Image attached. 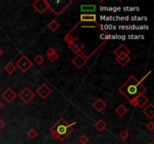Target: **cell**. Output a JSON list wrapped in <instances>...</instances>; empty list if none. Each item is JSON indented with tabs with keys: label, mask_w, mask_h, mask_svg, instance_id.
<instances>
[{
	"label": "cell",
	"mask_w": 154,
	"mask_h": 144,
	"mask_svg": "<svg viewBox=\"0 0 154 144\" xmlns=\"http://www.w3.org/2000/svg\"><path fill=\"white\" fill-rule=\"evenodd\" d=\"M95 127L99 130V131H103L107 127V124L102 119H99L95 124Z\"/></svg>",
	"instance_id": "obj_16"
},
{
	"label": "cell",
	"mask_w": 154,
	"mask_h": 144,
	"mask_svg": "<svg viewBox=\"0 0 154 144\" xmlns=\"http://www.w3.org/2000/svg\"><path fill=\"white\" fill-rule=\"evenodd\" d=\"M79 141H80V143H81L82 144H86L87 143H88V141H89V138H88V137H87L86 135H82L81 137H80V138H79Z\"/></svg>",
	"instance_id": "obj_26"
},
{
	"label": "cell",
	"mask_w": 154,
	"mask_h": 144,
	"mask_svg": "<svg viewBox=\"0 0 154 144\" xmlns=\"http://www.w3.org/2000/svg\"><path fill=\"white\" fill-rule=\"evenodd\" d=\"M74 38H73L71 35H69V34H66L65 36V38H64V40L65 41L67 42L68 44L69 43H70V42H72L73 41V40H74Z\"/></svg>",
	"instance_id": "obj_28"
},
{
	"label": "cell",
	"mask_w": 154,
	"mask_h": 144,
	"mask_svg": "<svg viewBox=\"0 0 154 144\" xmlns=\"http://www.w3.org/2000/svg\"><path fill=\"white\" fill-rule=\"evenodd\" d=\"M3 54V51H2V50L1 48H0V56Z\"/></svg>",
	"instance_id": "obj_34"
},
{
	"label": "cell",
	"mask_w": 154,
	"mask_h": 144,
	"mask_svg": "<svg viewBox=\"0 0 154 144\" xmlns=\"http://www.w3.org/2000/svg\"><path fill=\"white\" fill-rule=\"evenodd\" d=\"M32 6L39 14L44 13L46 10L49 9L48 3L46 0H37L32 3Z\"/></svg>",
	"instance_id": "obj_6"
},
{
	"label": "cell",
	"mask_w": 154,
	"mask_h": 144,
	"mask_svg": "<svg viewBox=\"0 0 154 144\" xmlns=\"http://www.w3.org/2000/svg\"><path fill=\"white\" fill-rule=\"evenodd\" d=\"M56 51L55 50H54L53 47H49L48 49H47V50L46 51V54H47V56H50L52 55V54L55 53Z\"/></svg>",
	"instance_id": "obj_30"
},
{
	"label": "cell",
	"mask_w": 154,
	"mask_h": 144,
	"mask_svg": "<svg viewBox=\"0 0 154 144\" xmlns=\"http://www.w3.org/2000/svg\"><path fill=\"white\" fill-rule=\"evenodd\" d=\"M92 107H94L98 112H102L107 107V104L104 101L102 100V98H98L97 100L92 104Z\"/></svg>",
	"instance_id": "obj_11"
},
{
	"label": "cell",
	"mask_w": 154,
	"mask_h": 144,
	"mask_svg": "<svg viewBox=\"0 0 154 144\" xmlns=\"http://www.w3.org/2000/svg\"><path fill=\"white\" fill-rule=\"evenodd\" d=\"M51 92H52V90L45 83L42 84L40 87L38 88V89L36 90L37 94L43 99H45L51 93Z\"/></svg>",
	"instance_id": "obj_7"
},
{
	"label": "cell",
	"mask_w": 154,
	"mask_h": 144,
	"mask_svg": "<svg viewBox=\"0 0 154 144\" xmlns=\"http://www.w3.org/2000/svg\"><path fill=\"white\" fill-rule=\"evenodd\" d=\"M72 43H73V44H74V45L75 46V47L80 50V51H81V50L84 47V44H83V43H80V42L79 41L77 38H74L73 41H72Z\"/></svg>",
	"instance_id": "obj_21"
},
{
	"label": "cell",
	"mask_w": 154,
	"mask_h": 144,
	"mask_svg": "<svg viewBox=\"0 0 154 144\" xmlns=\"http://www.w3.org/2000/svg\"><path fill=\"white\" fill-rule=\"evenodd\" d=\"M119 137L121 140H126L128 139V138L129 137V134L128 133L127 131H122L119 134Z\"/></svg>",
	"instance_id": "obj_23"
},
{
	"label": "cell",
	"mask_w": 154,
	"mask_h": 144,
	"mask_svg": "<svg viewBox=\"0 0 154 144\" xmlns=\"http://www.w3.org/2000/svg\"><path fill=\"white\" fill-rule=\"evenodd\" d=\"M114 53L117 56V57L120 56L121 54L125 53L127 56H129V54L130 53V51L129 50V49L124 45V44H120L119 47H117L115 50L114 51Z\"/></svg>",
	"instance_id": "obj_14"
},
{
	"label": "cell",
	"mask_w": 154,
	"mask_h": 144,
	"mask_svg": "<svg viewBox=\"0 0 154 144\" xmlns=\"http://www.w3.org/2000/svg\"><path fill=\"white\" fill-rule=\"evenodd\" d=\"M143 113L150 119H153L154 118V106L152 103L149 104L145 109L143 110Z\"/></svg>",
	"instance_id": "obj_13"
},
{
	"label": "cell",
	"mask_w": 154,
	"mask_h": 144,
	"mask_svg": "<svg viewBox=\"0 0 154 144\" xmlns=\"http://www.w3.org/2000/svg\"><path fill=\"white\" fill-rule=\"evenodd\" d=\"M115 112L118 114V116H123L124 115H126V113L128 112V110L126 107L122 104H120L115 109Z\"/></svg>",
	"instance_id": "obj_15"
},
{
	"label": "cell",
	"mask_w": 154,
	"mask_h": 144,
	"mask_svg": "<svg viewBox=\"0 0 154 144\" xmlns=\"http://www.w3.org/2000/svg\"><path fill=\"white\" fill-rule=\"evenodd\" d=\"M80 9L82 11H96V5H81Z\"/></svg>",
	"instance_id": "obj_20"
},
{
	"label": "cell",
	"mask_w": 154,
	"mask_h": 144,
	"mask_svg": "<svg viewBox=\"0 0 154 144\" xmlns=\"http://www.w3.org/2000/svg\"><path fill=\"white\" fill-rule=\"evenodd\" d=\"M130 60H131V58L129 56H126L125 58H123V59H120V58H119V57H117V62H118L121 66H122V67L126 66V65L130 62Z\"/></svg>",
	"instance_id": "obj_18"
},
{
	"label": "cell",
	"mask_w": 154,
	"mask_h": 144,
	"mask_svg": "<svg viewBox=\"0 0 154 144\" xmlns=\"http://www.w3.org/2000/svg\"><path fill=\"white\" fill-rule=\"evenodd\" d=\"M34 61L37 63V65L40 66V65H42L44 62V57L42 55H37L35 56V59H34Z\"/></svg>",
	"instance_id": "obj_24"
},
{
	"label": "cell",
	"mask_w": 154,
	"mask_h": 144,
	"mask_svg": "<svg viewBox=\"0 0 154 144\" xmlns=\"http://www.w3.org/2000/svg\"><path fill=\"white\" fill-rule=\"evenodd\" d=\"M68 45H69V48H70L71 50L73 51V52L75 53H78L79 52H81V51H80V50H79L78 49H77V47H76L74 45V44H73V43H72V42H70V43H69V44H68Z\"/></svg>",
	"instance_id": "obj_25"
},
{
	"label": "cell",
	"mask_w": 154,
	"mask_h": 144,
	"mask_svg": "<svg viewBox=\"0 0 154 144\" xmlns=\"http://www.w3.org/2000/svg\"><path fill=\"white\" fill-rule=\"evenodd\" d=\"M73 2L72 0H55V1H47L49 9L57 15H60Z\"/></svg>",
	"instance_id": "obj_3"
},
{
	"label": "cell",
	"mask_w": 154,
	"mask_h": 144,
	"mask_svg": "<svg viewBox=\"0 0 154 144\" xmlns=\"http://www.w3.org/2000/svg\"><path fill=\"white\" fill-rule=\"evenodd\" d=\"M47 58H48L49 60H50V62H55V61L57 60V58H58V54H57V53H55L52 54V55L48 56H47Z\"/></svg>",
	"instance_id": "obj_27"
},
{
	"label": "cell",
	"mask_w": 154,
	"mask_h": 144,
	"mask_svg": "<svg viewBox=\"0 0 154 144\" xmlns=\"http://www.w3.org/2000/svg\"><path fill=\"white\" fill-rule=\"evenodd\" d=\"M38 134H38V132L36 131V130H35L34 128H31L30 130L27 132V135H28V137L32 140L35 139V138L38 136Z\"/></svg>",
	"instance_id": "obj_22"
},
{
	"label": "cell",
	"mask_w": 154,
	"mask_h": 144,
	"mask_svg": "<svg viewBox=\"0 0 154 144\" xmlns=\"http://www.w3.org/2000/svg\"><path fill=\"white\" fill-rule=\"evenodd\" d=\"M146 128L149 130V131H153L154 129V123L152 122V121H150V122H149L147 124V125H146Z\"/></svg>",
	"instance_id": "obj_29"
},
{
	"label": "cell",
	"mask_w": 154,
	"mask_h": 144,
	"mask_svg": "<svg viewBox=\"0 0 154 144\" xmlns=\"http://www.w3.org/2000/svg\"><path fill=\"white\" fill-rule=\"evenodd\" d=\"M16 93L11 88H8L2 94V97L8 103L12 102V101L16 98Z\"/></svg>",
	"instance_id": "obj_8"
},
{
	"label": "cell",
	"mask_w": 154,
	"mask_h": 144,
	"mask_svg": "<svg viewBox=\"0 0 154 144\" xmlns=\"http://www.w3.org/2000/svg\"><path fill=\"white\" fill-rule=\"evenodd\" d=\"M15 66L18 68L23 73H25L32 67V62L25 55H23L20 57V59L16 62Z\"/></svg>",
	"instance_id": "obj_4"
},
{
	"label": "cell",
	"mask_w": 154,
	"mask_h": 144,
	"mask_svg": "<svg viewBox=\"0 0 154 144\" xmlns=\"http://www.w3.org/2000/svg\"><path fill=\"white\" fill-rule=\"evenodd\" d=\"M80 22H94L97 24L98 26H100V25L96 22V15L94 14H83L80 15Z\"/></svg>",
	"instance_id": "obj_10"
},
{
	"label": "cell",
	"mask_w": 154,
	"mask_h": 144,
	"mask_svg": "<svg viewBox=\"0 0 154 144\" xmlns=\"http://www.w3.org/2000/svg\"><path fill=\"white\" fill-rule=\"evenodd\" d=\"M5 126V123L2 119H0V131Z\"/></svg>",
	"instance_id": "obj_31"
},
{
	"label": "cell",
	"mask_w": 154,
	"mask_h": 144,
	"mask_svg": "<svg viewBox=\"0 0 154 144\" xmlns=\"http://www.w3.org/2000/svg\"><path fill=\"white\" fill-rule=\"evenodd\" d=\"M2 107H3V104H2V103L0 101V109H1V108H2Z\"/></svg>",
	"instance_id": "obj_35"
},
{
	"label": "cell",
	"mask_w": 154,
	"mask_h": 144,
	"mask_svg": "<svg viewBox=\"0 0 154 144\" xmlns=\"http://www.w3.org/2000/svg\"><path fill=\"white\" fill-rule=\"evenodd\" d=\"M4 68H5V70L8 72V74L11 75L14 72V71L16 70V66H14L12 62H9V63L7 64L6 66L4 67Z\"/></svg>",
	"instance_id": "obj_17"
},
{
	"label": "cell",
	"mask_w": 154,
	"mask_h": 144,
	"mask_svg": "<svg viewBox=\"0 0 154 144\" xmlns=\"http://www.w3.org/2000/svg\"><path fill=\"white\" fill-rule=\"evenodd\" d=\"M149 101V99L146 97L144 94L139 95L137 98H135L136 106H138L140 108H142Z\"/></svg>",
	"instance_id": "obj_12"
},
{
	"label": "cell",
	"mask_w": 154,
	"mask_h": 144,
	"mask_svg": "<svg viewBox=\"0 0 154 144\" xmlns=\"http://www.w3.org/2000/svg\"><path fill=\"white\" fill-rule=\"evenodd\" d=\"M118 90L129 101L133 107H136L135 98L139 95L144 94L147 91V89L144 87L142 83L140 82L135 76L132 75Z\"/></svg>",
	"instance_id": "obj_1"
},
{
	"label": "cell",
	"mask_w": 154,
	"mask_h": 144,
	"mask_svg": "<svg viewBox=\"0 0 154 144\" xmlns=\"http://www.w3.org/2000/svg\"><path fill=\"white\" fill-rule=\"evenodd\" d=\"M19 98L24 101L25 104H28L35 98L34 92L29 87H25L18 94Z\"/></svg>",
	"instance_id": "obj_5"
},
{
	"label": "cell",
	"mask_w": 154,
	"mask_h": 144,
	"mask_svg": "<svg viewBox=\"0 0 154 144\" xmlns=\"http://www.w3.org/2000/svg\"><path fill=\"white\" fill-rule=\"evenodd\" d=\"M147 144H153V143H148Z\"/></svg>",
	"instance_id": "obj_36"
},
{
	"label": "cell",
	"mask_w": 154,
	"mask_h": 144,
	"mask_svg": "<svg viewBox=\"0 0 154 144\" xmlns=\"http://www.w3.org/2000/svg\"><path fill=\"white\" fill-rule=\"evenodd\" d=\"M75 122L69 124L63 118H60L50 128V134L54 140H59L64 141L73 132L74 128L72 125H75Z\"/></svg>",
	"instance_id": "obj_2"
},
{
	"label": "cell",
	"mask_w": 154,
	"mask_h": 144,
	"mask_svg": "<svg viewBox=\"0 0 154 144\" xmlns=\"http://www.w3.org/2000/svg\"><path fill=\"white\" fill-rule=\"evenodd\" d=\"M150 73H151V71H149V72H148V74H146V75H145V76H144V77H143V78H142V79H141V81H140V82H141V83H142V81H144V80H145V79H146V78H147V77H148V75H149V74H150Z\"/></svg>",
	"instance_id": "obj_32"
},
{
	"label": "cell",
	"mask_w": 154,
	"mask_h": 144,
	"mask_svg": "<svg viewBox=\"0 0 154 144\" xmlns=\"http://www.w3.org/2000/svg\"><path fill=\"white\" fill-rule=\"evenodd\" d=\"M126 56H127V55H126V54L122 53V54H121V55L120 56H118V57H119V58H120V59H123V58H125V57H126Z\"/></svg>",
	"instance_id": "obj_33"
},
{
	"label": "cell",
	"mask_w": 154,
	"mask_h": 144,
	"mask_svg": "<svg viewBox=\"0 0 154 144\" xmlns=\"http://www.w3.org/2000/svg\"><path fill=\"white\" fill-rule=\"evenodd\" d=\"M72 62L76 66V68H77L78 69H80L82 68L84 65L87 63V60L81 54H77L75 58L72 59Z\"/></svg>",
	"instance_id": "obj_9"
},
{
	"label": "cell",
	"mask_w": 154,
	"mask_h": 144,
	"mask_svg": "<svg viewBox=\"0 0 154 144\" xmlns=\"http://www.w3.org/2000/svg\"><path fill=\"white\" fill-rule=\"evenodd\" d=\"M59 27H60V24H59L58 22H57L56 20H52V21L48 24V28L54 32H56Z\"/></svg>",
	"instance_id": "obj_19"
}]
</instances>
